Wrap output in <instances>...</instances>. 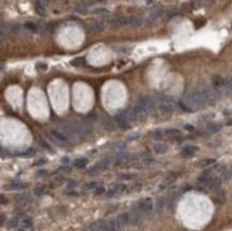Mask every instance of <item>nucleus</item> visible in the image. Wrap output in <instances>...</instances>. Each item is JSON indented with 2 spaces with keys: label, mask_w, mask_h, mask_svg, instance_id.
<instances>
[{
  "label": "nucleus",
  "mask_w": 232,
  "mask_h": 231,
  "mask_svg": "<svg viewBox=\"0 0 232 231\" xmlns=\"http://www.w3.org/2000/svg\"><path fill=\"white\" fill-rule=\"evenodd\" d=\"M231 172H232V170H231Z\"/></svg>",
  "instance_id": "6e6d98bb"
},
{
  "label": "nucleus",
  "mask_w": 232,
  "mask_h": 231,
  "mask_svg": "<svg viewBox=\"0 0 232 231\" xmlns=\"http://www.w3.org/2000/svg\"><path fill=\"white\" fill-rule=\"evenodd\" d=\"M132 109L134 110V112L136 114L137 120H139V121H144V120L148 118V116H149V114H148V111L146 110V108L142 106V104L139 101L135 104V106H134Z\"/></svg>",
  "instance_id": "0eeeda50"
},
{
  "label": "nucleus",
  "mask_w": 232,
  "mask_h": 231,
  "mask_svg": "<svg viewBox=\"0 0 232 231\" xmlns=\"http://www.w3.org/2000/svg\"><path fill=\"white\" fill-rule=\"evenodd\" d=\"M92 30H93L95 33H100V32H103L105 30V24L102 23V21H96L94 24H92L91 26Z\"/></svg>",
  "instance_id": "412c9836"
},
{
  "label": "nucleus",
  "mask_w": 232,
  "mask_h": 231,
  "mask_svg": "<svg viewBox=\"0 0 232 231\" xmlns=\"http://www.w3.org/2000/svg\"><path fill=\"white\" fill-rule=\"evenodd\" d=\"M141 25V21L138 18V17H136V16H131L130 17V26L132 27H138Z\"/></svg>",
  "instance_id": "7c9ffc66"
},
{
  "label": "nucleus",
  "mask_w": 232,
  "mask_h": 231,
  "mask_svg": "<svg viewBox=\"0 0 232 231\" xmlns=\"http://www.w3.org/2000/svg\"><path fill=\"white\" fill-rule=\"evenodd\" d=\"M25 186L26 185H24L23 183H10V184H8V185H5L4 186V188H7V189H9V191H13V189H21V188H25Z\"/></svg>",
  "instance_id": "393cba45"
},
{
  "label": "nucleus",
  "mask_w": 232,
  "mask_h": 231,
  "mask_svg": "<svg viewBox=\"0 0 232 231\" xmlns=\"http://www.w3.org/2000/svg\"><path fill=\"white\" fill-rule=\"evenodd\" d=\"M61 161H62V163H64V164H67V163H69V158H67V157H63Z\"/></svg>",
  "instance_id": "8fccbe9b"
},
{
  "label": "nucleus",
  "mask_w": 232,
  "mask_h": 231,
  "mask_svg": "<svg viewBox=\"0 0 232 231\" xmlns=\"http://www.w3.org/2000/svg\"><path fill=\"white\" fill-rule=\"evenodd\" d=\"M137 208L139 211L142 213V215L149 214L151 211L153 210V201L151 198H144V199L140 200L139 203L137 205Z\"/></svg>",
  "instance_id": "423d86ee"
},
{
  "label": "nucleus",
  "mask_w": 232,
  "mask_h": 231,
  "mask_svg": "<svg viewBox=\"0 0 232 231\" xmlns=\"http://www.w3.org/2000/svg\"><path fill=\"white\" fill-rule=\"evenodd\" d=\"M198 151V148L195 146H186L183 148V150H182V155L185 157H190L192 156L194 154L196 153V152Z\"/></svg>",
  "instance_id": "f3484780"
},
{
  "label": "nucleus",
  "mask_w": 232,
  "mask_h": 231,
  "mask_svg": "<svg viewBox=\"0 0 232 231\" xmlns=\"http://www.w3.org/2000/svg\"><path fill=\"white\" fill-rule=\"evenodd\" d=\"M153 138L155 140H160V139L163 138V132L160 130H155L153 132Z\"/></svg>",
  "instance_id": "e433bc0d"
},
{
  "label": "nucleus",
  "mask_w": 232,
  "mask_h": 231,
  "mask_svg": "<svg viewBox=\"0 0 232 231\" xmlns=\"http://www.w3.org/2000/svg\"><path fill=\"white\" fill-rule=\"evenodd\" d=\"M88 231H115L112 221H97L89 227Z\"/></svg>",
  "instance_id": "f03ea898"
},
{
  "label": "nucleus",
  "mask_w": 232,
  "mask_h": 231,
  "mask_svg": "<svg viewBox=\"0 0 232 231\" xmlns=\"http://www.w3.org/2000/svg\"><path fill=\"white\" fill-rule=\"evenodd\" d=\"M103 126H104V128L106 131L111 132V131H115L116 128H117L118 124H117V122H116V120L111 119V118H106V119H104V121H103Z\"/></svg>",
  "instance_id": "4468645a"
},
{
  "label": "nucleus",
  "mask_w": 232,
  "mask_h": 231,
  "mask_svg": "<svg viewBox=\"0 0 232 231\" xmlns=\"http://www.w3.org/2000/svg\"><path fill=\"white\" fill-rule=\"evenodd\" d=\"M138 137H139L138 134H135V135H134V134H133V136H130V137H128L127 140H133V139H137V138H138Z\"/></svg>",
  "instance_id": "de8ad7c7"
},
{
  "label": "nucleus",
  "mask_w": 232,
  "mask_h": 231,
  "mask_svg": "<svg viewBox=\"0 0 232 231\" xmlns=\"http://www.w3.org/2000/svg\"><path fill=\"white\" fill-rule=\"evenodd\" d=\"M153 150L156 154H165L166 152L168 151V147L167 144H163V142H156L153 146Z\"/></svg>",
  "instance_id": "a211bd4d"
},
{
  "label": "nucleus",
  "mask_w": 232,
  "mask_h": 231,
  "mask_svg": "<svg viewBox=\"0 0 232 231\" xmlns=\"http://www.w3.org/2000/svg\"><path fill=\"white\" fill-rule=\"evenodd\" d=\"M179 105L184 111H192V110L197 109L198 107H200V105L196 101L192 92L185 93L184 95H183V98H182V100L180 101Z\"/></svg>",
  "instance_id": "f257e3e1"
},
{
  "label": "nucleus",
  "mask_w": 232,
  "mask_h": 231,
  "mask_svg": "<svg viewBox=\"0 0 232 231\" xmlns=\"http://www.w3.org/2000/svg\"><path fill=\"white\" fill-rule=\"evenodd\" d=\"M0 35H1V42H3L5 39V37H7V34H8V32H10V29L8 28V26H7V24H4V23H1V29H0Z\"/></svg>",
  "instance_id": "bb28decb"
},
{
  "label": "nucleus",
  "mask_w": 232,
  "mask_h": 231,
  "mask_svg": "<svg viewBox=\"0 0 232 231\" xmlns=\"http://www.w3.org/2000/svg\"><path fill=\"white\" fill-rule=\"evenodd\" d=\"M166 134L172 138H178L180 136L182 135L181 134V131L180 130H176V128H168V130L166 131Z\"/></svg>",
  "instance_id": "b1692460"
},
{
  "label": "nucleus",
  "mask_w": 232,
  "mask_h": 231,
  "mask_svg": "<svg viewBox=\"0 0 232 231\" xmlns=\"http://www.w3.org/2000/svg\"><path fill=\"white\" fill-rule=\"evenodd\" d=\"M37 67H41V69H43V70L47 69V65H46V64H44V63H39V64H37Z\"/></svg>",
  "instance_id": "09e8293b"
},
{
  "label": "nucleus",
  "mask_w": 232,
  "mask_h": 231,
  "mask_svg": "<svg viewBox=\"0 0 232 231\" xmlns=\"http://www.w3.org/2000/svg\"><path fill=\"white\" fill-rule=\"evenodd\" d=\"M35 12L39 15H45L46 0H37V2H35Z\"/></svg>",
  "instance_id": "2eb2a0df"
},
{
  "label": "nucleus",
  "mask_w": 232,
  "mask_h": 231,
  "mask_svg": "<svg viewBox=\"0 0 232 231\" xmlns=\"http://www.w3.org/2000/svg\"><path fill=\"white\" fill-rule=\"evenodd\" d=\"M112 224H113L115 231L119 230V229H121L122 227L125 226V225L130 224V214L128 213H122L117 218L112 219Z\"/></svg>",
  "instance_id": "20e7f679"
},
{
  "label": "nucleus",
  "mask_w": 232,
  "mask_h": 231,
  "mask_svg": "<svg viewBox=\"0 0 232 231\" xmlns=\"http://www.w3.org/2000/svg\"><path fill=\"white\" fill-rule=\"evenodd\" d=\"M94 14H97V15H105V14H108L109 13V11L107 10L105 8H97L93 11Z\"/></svg>",
  "instance_id": "f704fd0d"
},
{
  "label": "nucleus",
  "mask_w": 232,
  "mask_h": 231,
  "mask_svg": "<svg viewBox=\"0 0 232 231\" xmlns=\"http://www.w3.org/2000/svg\"><path fill=\"white\" fill-rule=\"evenodd\" d=\"M20 226H21V228H23V229H29V228H31V226H32L31 219H29V218H24V219H21Z\"/></svg>",
  "instance_id": "473e14b6"
},
{
  "label": "nucleus",
  "mask_w": 232,
  "mask_h": 231,
  "mask_svg": "<svg viewBox=\"0 0 232 231\" xmlns=\"http://www.w3.org/2000/svg\"><path fill=\"white\" fill-rule=\"evenodd\" d=\"M50 136H51V138L56 141L57 144H65V142L69 141V137H67V135H65V134L62 133V132H60V131L51 130L50 131Z\"/></svg>",
  "instance_id": "9d476101"
},
{
  "label": "nucleus",
  "mask_w": 232,
  "mask_h": 231,
  "mask_svg": "<svg viewBox=\"0 0 232 231\" xmlns=\"http://www.w3.org/2000/svg\"><path fill=\"white\" fill-rule=\"evenodd\" d=\"M112 24H115L118 27H124V26H130V17L126 16H120L117 17L112 21Z\"/></svg>",
  "instance_id": "dca6fc26"
},
{
  "label": "nucleus",
  "mask_w": 232,
  "mask_h": 231,
  "mask_svg": "<svg viewBox=\"0 0 232 231\" xmlns=\"http://www.w3.org/2000/svg\"><path fill=\"white\" fill-rule=\"evenodd\" d=\"M96 186V183L95 182H92V183H89V184H87V186H86V188L87 189H93L94 187Z\"/></svg>",
  "instance_id": "a18cd8bd"
},
{
  "label": "nucleus",
  "mask_w": 232,
  "mask_h": 231,
  "mask_svg": "<svg viewBox=\"0 0 232 231\" xmlns=\"http://www.w3.org/2000/svg\"><path fill=\"white\" fill-rule=\"evenodd\" d=\"M17 223H18V219H17V217H15V218H12L10 221V225H9V227L10 228H12V227H15L16 225H17Z\"/></svg>",
  "instance_id": "79ce46f5"
},
{
  "label": "nucleus",
  "mask_w": 232,
  "mask_h": 231,
  "mask_svg": "<svg viewBox=\"0 0 232 231\" xmlns=\"http://www.w3.org/2000/svg\"><path fill=\"white\" fill-rule=\"evenodd\" d=\"M101 170L102 169L99 167V166H97V164H96V165H94V166H92L90 169H88V175H91V177H95V175H99Z\"/></svg>",
  "instance_id": "cd10ccee"
},
{
  "label": "nucleus",
  "mask_w": 232,
  "mask_h": 231,
  "mask_svg": "<svg viewBox=\"0 0 232 231\" xmlns=\"http://www.w3.org/2000/svg\"><path fill=\"white\" fill-rule=\"evenodd\" d=\"M139 102L142 104V106L146 108V110L148 111V114H154L155 111V104H154V101H153V98H151V96H143V98H141L140 100H139Z\"/></svg>",
  "instance_id": "6e6552de"
},
{
  "label": "nucleus",
  "mask_w": 232,
  "mask_h": 231,
  "mask_svg": "<svg viewBox=\"0 0 232 231\" xmlns=\"http://www.w3.org/2000/svg\"><path fill=\"white\" fill-rule=\"evenodd\" d=\"M78 186V182L76 180H71L69 181V183H67V188L69 189H74L76 188Z\"/></svg>",
  "instance_id": "58836bf2"
},
{
  "label": "nucleus",
  "mask_w": 232,
  "mask_h": 231,
  "mask_svg": "<svg viewBox=\"0 0 232 231\" xmlns=\"http://www.w3.org/2000/svg\"><path fill=\"white\" fill-rule=\"evenodd\" d=\"M227 200V195H226V191L220 189V191H217L216 194V201L218 202L219 205H224L225 202Z\"/></svg>",
  "instance_id": "aec40b11"
},
{
  "label": "nucleus",
  "mask_w": 232,
  "mask_h": 231,
  "mask_svg": "<svg viewBox=\"0 0 232 231\" xmlns=\"http://www.w3.org/2000/svg\"><path fill=\"white\" fill-rule=\"evenodd\" d=\"M156 210L158 211V212H160V211H163L164 209L166 208V200L164 199V198H160V199H158L157 201H156Z\"/></svg>",
  "instance_id": "c756f323"
},
{
  "label": "nucleus",
  "mask_w": 232,
  "mask_h": 231,
  "mask_svg": "<svg viewBox=\"0 0 232 231\" xmlns=\"http://www.w3.org/2000/svg\"><path fill=\"white\" fill-rule=\"evenodd\" d=\"M227 125H232V119L228 120V121H227Z\"/></svg>",
  "instance_id": "864d4df0"
},
{
  "label": "nucleus",
  "mask_w": 232,
  "mask_h": 231,
  "mask_svg": "<svg viewBox=\"0 0 232 231\" xmlns=\"http://www.w3.org/2000/svg\"><path fill=\"white\" fill-rule=\"evenodd\" d=\"M85 63H86V58H83V57H77V58H74L71 61V64H72L73 67H80V65H83Z\"/></svg>",
  "instance_id": "a878e982"
},
{
  "label": "nucleus",
  "mask_w": 232,
  "mask_h": 231,
  "mask_svg": "<svg viewBox=\"0 0 232 231\" xmlns=\"http://www.w3.org/2000/svg\"><path fill=\"white\" fill-rule=\"evenodd\" d=\"M116 122H117L118 126L121 128H126L130 126V121L127 119V114L126 110H121L120 112H118L117 117H116Z\"/></svg>",
  "instance_id": "1a4fd4ad"
},
{
  "label": "nucleus",
  "mask_w": 232,
  "mask_h": 231,
  "mask_svg": "<svg viewBox=\"0 0 232 231\" xmlns=\"http://www.w3.org/2000/svg\"><path fill=\"white\" fill-rule=\"evenodd\" d=\"M222 183V178H213L211 181V184L209 186V189H211V191H216L220 187Z\"/></svg>",
  "instance_id": "6ab92c4d"
},
{
  "label": "nucleus",
  "mask_w": 232,
  "mask_h": 231,
  "mask_svg": "<svg viewBox=\"0 0 232 231\" xmlns=\"http://www.w3.org/2000/svg\"><path fill=\"white\" fill-rule=\"evenodd\" d=\"M105 193V188L103 186H100V187H96L95 191H94V195L95 196H101Z\"/></svg>",
  "instance_id": "ea45409f"
},
{
  "label": "nucleus",
  "mask_w": 232,
  "mask_h": 231,
  "mask_svg": "<svg viewBox=\"0 0 232 231\" xmlns=\"http://www.w3.org/2000/svg\"><path fill=\"white\" fill-rule=\"evenodd\" d=\"M214 163H215V159L206 158V159L200 161V162L198 163V166H199V167H206V166H210V165L214 164Z\"/></svg>",
  "instance_id": "2f4dec72"
},
{
  "label": "nucleus",
  "mask_w": 232,
  "mask_h": 231,
  "mask_svg": "<svg viewBox=\"0 0 232 231\" xmlns=\"http://www.w3.org/2000/svg\"><path fill=\"white\" fill-rule=\"evenodd\" d=\"M25 27L32 32H37V27L35 26V24H33V23H26V24H25Z\"/></svg>",
  "instance_id": "4c0bfd02"
},
{
  "label": "nucleus",
  "mask_w": 232,
  "mask_h": 231,
  "mask_svg": "<svg viewBox=\"0 0 232 231\" xmlns=\"http://www.w3.org/2000/svg\"><path fill=\"white\" fill-rule=\"evenodd\" d=\"M42 163H45V161H44V159H41V161H39V162H37V165H43Z\"/></svg>",
  "instance_id": "603ef678"
},
{
  "label": "nucleus",
  "mask_w": 232,
  "mask_h": 231,
  "mask_svg": "<svg viewBox=\"0 0 232 231\" xmlns=\"http://www.w3.org/2000/svg\"><path fill=\"white\" fill-rule=\"evenodd\" d=\"M87 10H88V5L86 4L83 1H81V2L78 3V4L76 5V11H77L78 13L85 14L86 12H87Z\"/></svg>",
  "instance_id": "c85d7f7f"
},
{
  "label": "nucleus",
  "mask_w": 232,
  "mask_h": 231,
  "mask_svg": "<svg viewBox=\"0 0 232 231\" xmlns=\"http://www.w3.org/2000/svg\"><path fill=\"white\" fill-rule=\"evenodd\" d=\"M3 223H4V218H3V215L1 216V225H3Z\"/></svg>",
  "instance_id": "5fc2aeb1"
},
{
  "label": "nucleus",
  "mask_w": 232,
  "mask_h": 231,
  "mask_svg": "<svg viewBox=\"0 0 232 231\" xmlns=\"http://www.w3.org/2000/svg\"><path fill=\"white\" fill-rule=\"evenodd\" d=\"M184 128H185V130H187V131H190V132L195 131V128H194L192 125H190V124H185L184 125Z\"/></svg>",
  "instance_id": "49530a36"
},
{
  "label": "nucleus",
  "mask_w": 232,
  "mask_h": 231,
  "mask_svg": "<svg viewBox=\"0 0 232 231\" xmlns=\"http://www.w3.org/2000/svg\"><path fill=\"white\" fill-rule=\"evenodd\" d=\"M34 193L35 195H37V196H40V195H42L43 193H44V187H35L34 188Z\"/></svg>",
  "instance_id": "37998d69"
},
{
  "label": "nucleus",
  "mask_w": 232,
  "mask_h": 231,
  "mask_svg": "<svg viewBox=\"0 0 232 231\" xmlns=\"http://www.w3.org/2000/svg\"><path fill=\"white\" fill-rule=\"evenodd\" d=\"M130 214V224L131 225H138L140 221H141V218H142V213L139 211L138 208H135L131 212L128 213Z\"/></svg>",
  "instance_id": "f8f14e48"
},
{
  "label": "nucleus",
  "mask_w": 232,
  "mask_h": 231,
  "mask_svg": "<svg viewBox=\"0 0 232 231\" xmlns=\"http://www.w3.org/2000/svg\"><path fill=\"white\" fill-rule=\"evenodd\" d=\"M134 177H135L134 175H123L120 177V179L121 180H132L134 179Z\"/></svg>",
  "instance_id": "c03bdc74"
},
{
  "label": "nucleus",
  "mask_w": 232,
  "mask_h": 231,
  "mask_svg": "<svg viewBox=\"0 0 232 231\" xmlns=\"http://www.w3.org/2000/svg\"><path fill=\"white\" fill-rule=\"evenodd\" d=\"M20 28L21 27L19 26L18 24H14L11 26L10 28V32L12 33V34H18L19 32H20Z\"/></svg>",
  "instance_id": "72a5a7b5"
},
{
  "label": "nucleus",
  "mask_w": 232,
  "mask_h": 231,
  "mask_svg": "<svg viewBox=\"0 0 232 231\" xmlns=\"http://www.w3.org/2000/svg\"><path fill=\"white\" fill-rule=\"evenodd\" d=\"M202 5V0H194L192 2V8L194 9H199Z\"/></svg>",
  "instance_id": "a19ab883"
},
{
  "label": "nucleus",
  "mask_w": 232,
  "mask_h": 231,
  "mask_svg": "<svg viewBox=\"0 0 232 231\" xmlns=\"http://www.w3.org/2000/svg\"><path fill=\"white\" fill-rule=\"evenodd\" d=\"M222 124H219V123H213V124L209 125L208 126V132L209 133H211V134H215V133H217V132H219V131L222 130Z\"/></svg>",
  "instance_id": "5701e85b"
},
{
  "label": "nucleus",
  "mask_w": 232,
  "mask_h": 231,
  "mask_svg": "<svg viewBox=\"0 0 232 231\" xmlns=\"http://www.w3.org/2000/svg\"><path fill=\"white\" fill-rule=\"evenodd\" d=\"M158 106L160 111L164 114H171L174 110V104L167 96H160L158 98Z\"/></svg>",
  "instance_id": "7ed1b4c3"
},
{
  "label": "nucleus",
  "mask_w": 232,
  "mask_h": 231,
  "mask_svg": "<svg viewBox=\"0 0 232 231\" xmlns=\"http://www.w3.org/2000/svg\"><path fill=\"white\" fill-rule=\"evenodd\" d=\"M87 164H88V159L87 158H78L76 159L74 162V166L76 168H78V169H83V168H85L86 166H87Z\"/></svg>",
  "instance_id": "4be33fe9"
},
{
  "label": "nucleus",
  "mask_w": 232,
  "mask_h": 231,
  "mask_svg": "<svg viewBox=\"0 0 232 231\" xmlns=\"http://www.w3.org/2000/svg\"><path fill=\"white\" fill-rule=\"evenodd\" d=\"M4 203H7V200H4V197L1 196V205H4Z\"/></svg>",
  "instance_id": "3c124183"
},
{
  "label": "nucleus",
  "mask_w": 232,
  "mask_h": 231,
  "mask_svg": "<svg viewBox=\"0 0 232 231\" xmlns=\"http://www.w3.org/2000/svg\"><path fill=\"white\" fill-rule=\"evenodd\" d=\"M225 84H226V78L222 77L220 75H214L212 77V86L219 94L225 93Z\"/></svg>",
  "instance_id": "39448f33"
},
{
  "label": "nucleus",
  "mask_w": 232,
  "mask_h": 231,
  "mask_svg": "<svg viewBox=\"0 0 232 231\" xmlns=\"http://www.w3.org/2000/svg\"><path fill=\"white\" fill-rule=\"evenodd\" d=\"M215 117V114L214 112H206V114H203L201 116V119L203 121H209V120H212L213 118Z\"/></svg>",
  "instance_id": "c9c22d12"
},
{
  "label": "nucleus",
  "mask_w": 232,
  "mask_h": 231,
  "mask_svg": "<svg viewBox=\"0 0 232 231\" xmlns=\"http://www.w3.org/2000/svg\"><path fill=\"white\" fill-rule=\"evenodd\" d=\"M126 189V185L123 183H116L111 186V188L108 191L107 193V197H113L117 196V195L122 194L123 191H125Z\"/></svg>",
  "instance_id": "9b49d317"
},
{
  "label": "nucleus",
  "mask_w": 232,
  "mask_h": 231,
  "mask_svg": "<svg viewBox=\"0 0 232 231\" xmlns=\"http://www.w3.org/2000/svg\"><path fill=\"white\" fill-rule=\"evenodd\" d=\"M162 14H163V9L162 8H156L153 11H151V13L149 14V16H148L147 18V24L148 25L153 24L160 16H162Z\"/></svg>",
  "instance_id": "ddd939ff"
}]
</instances>
